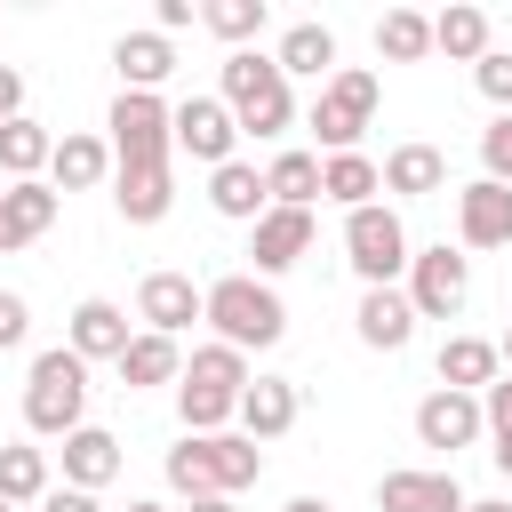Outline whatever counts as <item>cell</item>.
<instances>
[{"label":"cell","instance_id":"obj_1","mask_svg":"<svg viewBox=\"0 0 512 512\" xmlns=\"http://www.w3.org/2000/svg\"><path fill=\"white\" fill-rule=\"evenodd\" d=\"M200 320H208L216 344H232V352H264V344L288 336V304H280L256 272H224V280H208V288H200Z\"/></svg>","mask_w":512,"mask_h":512},{"label":"cell","instance_id":"obj_2","mask_svg":"<svg viewBox=\"0 0 512 512\" xmlns=\"http://www.w3.org/2000/svg\"><path fill=\"white\" fill-rule=\"evenodd\" d=\"M224 112H232L240 136H256V144H272V136L296 128V96H288L280 64L256 56V48H232V56H224Z\"/></svg>","mask_w":512,"mask_h":512},{"label":"cell","instance_id":"obj_3","mask_svg":"<svg viewBox=\"0 0 512 512\" xmlns=\"http://www.w3.org/2000/svg\"><path fill=\"white\" fill-rule=\"evenodd\" d=\"M80 416H88V360L72 344H48L24 376V424L40 440H64V432H80Z\"/></svg>","mask_w":512,"mask_h":512},{"label":"cell","instance_id":"obj_4","mask_svg":"<svg viewBox=\"0 0 512 512\" xmlns=\"http://www.w3.org/2000/svg\"><path fill=\"white\" fill-rule=\"evenodd\" d=\"M344 264L360 272V288H392L408 272V224H400V208H384V200L352 208L344 216Z\"/></svg>","mask_w":512,"mask_h":512},{"label":"cell","instance_id":"obj_5","mask_svg":"<svg viewBox=\"0 0 512 512\" xmlns=\"http://www.w3.org/2000/svg\"><path fill=\"white\" fill-rule=\"evenodd\" d=\"M408 312L416 320H456L464 312V296H472V256L464 248H408Z\"/></svg>","mask_w":512,"mask_h":512},{"label":"cell","instance_id":"obj_6","mask_svg":"<svg viewBox=\"0 0 512 512\" xmlns=\"http://www.w3.org/2000/svg\"><path fill=\"white\" fill-rule=\"evenodd\" d=\"M368 112H376V72H368V64L328 72V88H320V104H312V136H320V152H352L360 128H368Z\"/></svg>","mask_w":512,"mask_h":512},{"label":"cell","instance_id":"obj_7","mask_svg":"<svg viewBox=\"0 0 512 512\" xmlns=\"http://www.w3.org/2000/svg\"><path fill=\"white\" fill-rule=\"evenodd\" d=\"M112 168H168V104L160 96H136V88H120V104H112Z\"/></svg>","mask_w":512,"mask_h":512},{"label":"cell","instance_id":"obj_8","mask_svg":"<svg viewBox=\"0 0 512 512\" xmlns=\"http://www.w3.org/2000/svg\"><path fill=\"white\" fill-rule=\"evenodd\" d=\"M168 144L192 152V160H208V168H224L232 144H240V120L224 112V96H184V104L168 112Z\"/></svg>","mask_w":512,"mask_h":512},{"label":"cell","instance_id":"obj_9","mask_svg":"<svg viewBox=\"0 0 512 512\" xmlns=\"http://www.w3.org/2000/svg\"><path fill=\"white\" fill-rule=\"evenodd\" d=\"M480 432H488L480 392H424V400H416V440H424V448H448V456H456V448H472Z\"/></svg>","mask_w":512,"mask_h":512},{"label":"cell","instance_id":"obj_10","mask_svg":"<svg viewBox=\"0 0 512 512\" xmlns=\"http://www.w3.org/2000/svg\"><path fill=\"white\" fill-rule=\"evenodd\" d=\"M136 320L152 328V336H184L192 320H200V288H192V272H144V288H136Z\"/></svg>","mask_w":512,"mask_h":512},{"label":"cell","instance_id":"obj_11","mask_svg":"<svg viewBox=\"0 0 512 512\" xmlns=\"http://www.w3.org/2000/svg\"><path fill=\"white\" fill-rule=\"evenodd\" d=\"M456 240L464 248H512V192L488 184V176H472L456 192Z\"/></svg>","mask_w":512,"mask_h":512},{"label":"cell","instance_id":"obj_12","mask_svg":"<svg viewBox=\"0 0 512 512\" xmlns=\"http://www.w3.org/2000/svg\"><path fill=\"white\" fill-rule=\"evenodd\" d=\"M304 248H312V208H264V216H256V240H248V256H256V280L288 272Z\"/></svg>","mask_w":512,"mask_h":512},{"label":"cell","instance_id":"obj_13","mask_svg":"<svg viewBox=\"0 0 512 512\" xmlns=\"http://www.w3.org/2000/svg\"><path fill=\"white\" fill-rule=\"evenodd\" d=\"M472 496L456 488V472H384L376 480V512H464Z\"/></svg>","mask_w":512,"mask_h":512},{"label":"cell","instance_id":"obj_14","mask_svg":"<svg viewBox=\"0 0 512 512\" xmlns=\"http://www.w3.org/2000/svg\"><path fill=\"white\" fill-rule=\"evenodd\" d=\"M296 408H304V400H296V384H288V376H248V392H240V408H232V416H240V432H248V440H280V432L296 424Z\"/></svg>","mask_w":512,"mask_h":512},{"label":"cell","instance_id":"obj_15","mask_svg":"<svg viewBox=\"0 0 512 512\" xmlns=\"http://www.w3.org/2000/svg\"><path fill=\"white\" fill-rule=\"evenodd\" d=\"M120 480V440L104 432V424H80V432H64V488H112Z\"/></svg>","mask_w":512,"mask_h":512},{"label":"cell","instance_id":"obj_16","mask_svg":"<svg viewBox=\"0 0 512 512\" xmlns=\"http://www.w3.org/2000/svg\"><path fill=\"white\" fill-rule=\"evenodd\" d=\"M48 224H56V184L32 176V184H8L0 192V256H16L24 240H40Z\"/></svg>","mask_w":512,"mask_h":512},{"label":"cell","instance_id":"obj_17","mask_svg":"<svg viewBox=\"0 0 512 512\" xmlns=\"http://www.w3.org/2000/svg\"><path fill=\"white\" fill-rule=\"evenodd\" d=\"M72 352H80V360H120V352H128V312H120L112 296L72 304Z\"/></svg>","mask_w":512,"mask_h":512},{"label":"cell","instance_id":"obj_18","mask_svg":"<svg viewBox=\"0 0 512 512\" xmlns=\"http://www.w3.org/2000/svg\"><path fill=\"white\" fill-rule=\"evenodd\" d=\"M432 368H440V392H488V384L504 376V360H496L488 336H448Z\"/></svg>","mask_w":512,"mask_h":512},{"label":"cell","instance_id":"obj_19","mask_svg":"<svg viewBox=\"0 0 512 512\" xmlns=\"http://www.w3.org/2000/svg\"><path fill=\"white\" fill-rule=\"evenodd\" d=\"M200 464H208L216 496H240V488H256V472H264V448H256L248 432H208V440H200Z\"/></svg>","mask_w":512,"mask_h":512},{"label":"cell","instance_id":"obj_20","mask_svg":"<svg viewBox=\"0 0 512 512\" xmlns=\"http://www.w3.org/2000/svg\"><path fill=\"white\" fill-rule=\"evenodd\" d=\"M112 208H120L128 224H160V216L176 208V176H168V168H120V176H112Z\"/></svg>","mask_w":512,"mask_h":512},{"label":"cell","instance_id":"obj_21","mask_svg":"<svg viewBox=\"0 0 512 512\" xmlns=\"http://www.w3.org/2000/svg\"><path fill=\"white\" fill-rule=\"evenodd\" d=\"M352 320H360V344H368V352H400V344L416 336V312H408L400 288H368Z\"/></svg>","mask_w":512,"mask_h":512},{"label":"cell","instance_id":"obj_22","mask_svg":"<svg viewBox=\"0 0 512 512\" xmlns=\"http://www.w3.org/2000/svg\"><path fill=\"white\" fill-rule=\"evenodd\" d=\"M112 64H120V88H136V96H152L168 72H176V48L160 40V32H120V48H112Z\"/></svg>","mask_w":512,"mask_h":512},{"label":"cell","instance_id":"obj_23","mask_svg":"<svg viewBox=\"0 0 512 512\" xmlns=\"http://www.w3.org/2000/svg\"><path fill=\"white\" fill-rule=\"evenodd\" d=\"M48 176H56V192H88V184L112 176V144H104V136H56Z\"/></svg>","mask_w":512,"mask_h":512},{"label":"cell","instance_id":"obj_24","mask_svg":"<svg viewBox=\"0 0 512 512\" xmlns=\"http://www.w3.org/2000/svg\"><path fill=\"white\" fill-rule=\"evenodd\" d=\"M376 184H384V192H400V200H424V192H440V184H448V160H440V144H400V152L376 168Z\"/></svg>","mask_w":512,"mask_h":512},{"label":"cell","instance_id":"obj_25","mask_svg":"<svg viewBox=\"0 0 512 512\" xmlns=\"http://www.w3.org/2000/svg\"><path fill=\"white\" fill-rule=\"evenodd\" d=\"M208 208L232 216V224H256L272 200H264V176H256L248 160H224V168H208Z\"/></svg>","mask_w":512,"mask_h":512},{"label":"cell","instance_id":"obj_26","mask_svg":"<svg viewBox=\"0 0 512 512\" xmlns=\"http://www.w3.org/2000/svg\"><path fill=\"white\" fill-rule=\"evenodd\" d=\"M112 368H120V384H128V392H152V384H176V376H184V352H176L168 336H152V328H144V336H128V352H120Z\"/></svg>","mask_w":512,"mask_h":512},{"label":"cell","instance_id":"obj_27","mask_svg":"<svg viewBox=\"0 0 512 512\" xmlns=\"http://www.w3.org/2000/svg\"><path fill=\"white\" fill-rule=\"evenodd\" d=\"M376 192H384V184H376V160H368V152H328V160H320V200H336L344 216L368 208Z\"/></svg>","mask_w":512,"mask_h":512},{"label":"cell","instance_id":"obj_28","mask_svg":"<svg viewBox=\"0 0 512 512\" xmlns=\"http://www.w3.org/2000/svg\"><path fill=\"white\" fill-rule=\"evenodd\" d=\"M264 200L272 208H312L320 200V152H280L264 168Z\"/></svg>","mask_w":512,"mask_h":512},{"label":"cell","instance_id":"obj_29","mask_svg":"<svg viewBox=\"0 0 512 512\" xmlns=\"http://www.w3.org/2000/svg\"><path fill=\"white\" fill-rule=\"evenodd\" d=\"M48 152H56V136L24 112V120H8L0 128V168H8V184H32L40 168H48Z\"/></svg>","mask_w":512,"mask_h":512},{"label":"cell","instance_id":"obj_30","mask_svg":"<svg viewBox=\"0 0 512 512\" xmlns=\"http://www.w3.org/2000/svg\"><path fill=\"white\" fill-rule=\"evenodd\" d=\"M432 48H440L448 64H480V56H488V16H480V8H440V16H432Z\"/></svg>","mask_w":512,"mask_h":512},{"label":"cell","instance_id":"obj_31","mask_svg":"<svg viewBox=\"0 0 512 512\" xmlns=\"http://www.w3.org/2000/svg\"><path fill=\"white\" fill-rule=\"evenodd\" d=\"M272 64H280V80H288V72H312V80H320V72L336 64V32H328V24H288L280 48H272Z\"/></svg>","mask_w":512,"mask_h":512},{"label":"cell","instance_id":"obj_32","mask_svg":"<svg viewBox=\"0 0 512 512\" xmlns=\"http://www.w3.org/2000/svg\"><path fill=\"white\" fill-rule=\"evenodd\" d=\"M376 56H392V64H424V56H432V16H416V8L376 16Z\"/></svg>","mask_w":512,"mask_h":512},{"label":"cell","instance_id":"obj_33","mask_svg":"<svg viewBox=\"0 0 512 512\" xmlns=\"http://www.w3.org/2000/svg\"><path fill=\"white\" fill-rule=\"evenodd\" d=\"M176 384H208V392L240 400V392H248V352H232V344H200V352H192V368H184Z\"/></svg>","mask_w":512,"mask_h":512},{"label":"cell","instance_id":"obj_34","mask_svg":"<svg viewBox=\"0 0 512 512\" xmlns=\"http://www.w3.org/2000/svg\"><path fill=\"white\" fill-rule=\"evenodd\" d=\"M48 496V448H0V504H40Z\"/></svg>","mask_w":512,"mask_h":512},{"label":"cell","instance_id":"obj_35","mask_svg":"<svg viewBox=\"0 0 512 512\" xmlns=\"http://www.w3.org/2000/svg\"><path fill=\"white\" fill-rule=\"evenodd\" d=\"M232 408H240V400H224V392H208V384H176V416H184V432H192V440L224 432V424H232Z\"/></svg>","mask_w":512,"mask_h":512},{"label":"cell","instance_id":"obj_36","mask_svg":"<svg viewBox=\"0 0 512 512\" xmlns=\"http://www.w3.org/2000/svg\"><path fill=\"white\" fill-rule=\"evenodd\" d=\"M264 16H272L264 0H208V8H200V24H208L216 40H232V48H240V40H256V32H264Z\"/></svg>","mask_w":512,"mask_h":512},{"label":"cell","instance_id":"obj_37","mask_svg":"<svg viewBox=\"0 0 512 512\" xmlns=\"http://www.w3.org/2000/svg\"><path fill=\"white\" fill-rule=\"evenodd\" d=\"M480 160H488V184H504V192H512V112L480 128Z\"/></svg>","mask_w":512,"mask_h":512},{"label":"cell","instance_id":"obj_38","mask_svg":"<svg viewBox=\"0 0 512 512\" xmlns=\"http://www.w3.org/2000/svg\"><path fill=\"white\" fill-rule=\"evenodd\" d=\"M472 80H480V96H488V104H504V112H512V48H488V56L472 64Z\"/></svg>","mask_w":512,"mask_h":512},{"label":"cell","instance_id":"obj_39","mask_svg":"<svg viewBox=\"0 0 512 512\" xmlns=\"http://www.w3.org/2000/svg\"><path fill=\"white\" fill-rule=\"evenodd\" d=\"M24 328H32V304H24L16 288H0V352H16V344H24Z\"/></svg>","mask_w":512,"mask_h":512},{"label":"cell","instance_id":"obj_40","mask_svg":"<svg viewBox=\"0 0 512 512\" xmlns=\"http://www.w3.org/2000/svg\"><path fill=\"white\" fill-rule=\"evenodd\" d=\"M8 120H24V72L16 64H0V128Z\"/></svg>","mask_w":512,"mask_h":512},{"label":"cell","instance_id":"obj_41","mask_svg":"<svg viewBox=\"0 0 512 512\" xmlns=\"http://www.w3.org/2000/svg\"><path fill=\"white\" fill-rule=\"evenodd\" d=\"M40 512H104V504H96L88 488H48V496H40Z\"/></svg>","mask_w":512,"mask_h":512},{"label":"cell","instance_id":"obj_42","mask_svg":"<svg viewBox=\"0 0 512 512\" xmlns=\"http://www.w3.org/2000/svg\"><path fill=\"white\" fill-rule=\"evenodd\" d=\"M184 24H200V8H192V0H160V24H152V32L168 40V32H184Z\"/></svg>","mask_w":512,"mask_h":512},{"label":"cell","instance_id":"obj_43","mask_svg":"<svg viewBox=\"0 0 512 512\" xmlns=\"http://www.w3.org/2000/svg\"><path fill=\"white\" fill-rule=\"evenodd\" d=\"M488 456H496V472L512 480V424H496V448H488Z\"/></svg>","mask_w":512,"mask_h":512},{"label":"cell","instance_id":"obj_44","mask_svg":"<svg viewBox=\"0 0 512 512\" xmlns=\"http://www.w3.org/2000/svg\"><path fill=\"white\" fill-rule=\"evenodd\" d=\"M280 512H336V504H328V496H288Z\"/></svg>","mask_w":512,"mask_h":512},{"label":"cell","instance_id":"obj_45","mask_svg":"<svg viewBox=\"0 0 512 512\" xmlns=\"http://www.w3.org/2000/svg\"><path fill=\"white\" fill-rule=\"evenodd\" d=\"M184 512H232V496H192Z\"/></svg>","mask_w":512,"mask_h":512},{"label":"cell","instance_id":"obj_46","mask_svg":"<svg viewBox=\"0 0 512 512\" xmlns=\"http://www.w3.org/2000/svg\"><path fill=\"white\" fill-rule=\"evenodd\" d=\"M464 512H512V504H504V496H480V504H464Z\"/></svg>","mask_w":512,"mask_h":512},{"label":"cell","instance_id":"obj_47","mask_svg":"<svg viewBox=\"0 0 512 512\" xmlns=\"http://www.w3.org/2000/svg\"><path fill=\"white\" fill-rule=\"evenodd\" d=\"M496 360H504V376H512V328H504V344H496Z\"/></svg>","mask_w":512,"mask_h":512},{"label":"cell","instance_id":"obj_48","mask_svg":"<svg viewBox=\"0 0 512 512\" xmlns=\"http://www.w3.org/2000/svg\"><path fill=\"white\" fill-rule=\"evenodd\" d=\"M128 512H168V504H128Z\"/></svg>","mask_w":512,"mask_h":512},{"label":"cell","instance_id":"obj_49","mask_svg":"<svg viewBox=\"0 0 512 512\" xmlns=\"http://www.w3.org/2000/svg\"><path fill=\"white\" fill-rule=\"evenodd\" d=\"M0 512H16V504H0Z\"/></svg>","mask_w":512,"mask_h":512}]
</instances>
